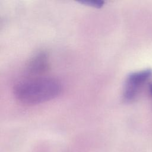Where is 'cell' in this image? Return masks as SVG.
Listing matches in <instances>:
<instances>
[{"label":"cell","instance_id":"1","mask_svg":"<svg viewBox=\"0 0 152 152\" xmlns=\"http://www.w3.org/2000/svg\"><path fill=\"white\" fill-rule=\"evenodd\" d=\"M62 90L61 83L50 77H25L15 86L14 93L21 103L33 105L56 97Z\"/></svg>","mask_w":152,"mask_h":152},{"label":"cell","instance_id":"2","mask_svg":"<svg viewBox=\"0 0 152 152\" xmlns=\"http://www.w3.org/2000/svg\"><path fill=\"white\" fill-rule=\"evenodd\" d=\"M151 75L152 71L150 69L134 72L129 75L124 84V99L126 102L134 100Z\"/></svg>","mask_w":152,"mask_h":152},{"label":"cell","instance_id":"3","mask_svg":"<svg viewBox=\"0 0 152 152\" xmlns=\"http://www.w3.org/2000/svg\"><path fill=\"white\" fill-rule=\"evenodd\" d=\"M49 66L48 57L46 53L39 52L35 55L28 62L26 72V77L42 76Z\"/></svg>","mask_w":152,"mask_h":152},{"label":"cell","instance_id":"4","mask_svg":"<svg viewBox=\"0 0 152 152\" xmlns=\"http://www.w3.org/2000/svg\"><path fill=\"white\" fill-rule=\"evenodd\" d=\"M80 2L81 4H86L87 5H89V6L96 7V8H100L104 4V2L102 1H94V0L80 1Z\"/></svg>","mask_w":152,"mask_h":152},{"label":"cell","instance_id":"5","mask_svg":"<svg viewBox=\"0 0 152 152\" xmlns=\"http://www.w3.org/2000/svg\"><path fill=\"white\" fill-rule=\"evenodd\" d=\"M149 91H150V95L152 97V84H151L150 85V87H149Z\"/></svg>","mask_w":152,"mask_h":152}]
</instances>
